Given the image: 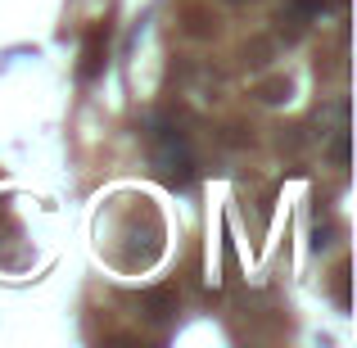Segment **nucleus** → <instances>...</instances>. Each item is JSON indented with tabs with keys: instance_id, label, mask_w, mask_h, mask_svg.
Returning a JSON list of instances; mask_svg holds the SVG:
<instances>
[{
	"instance_id": "obj_1",
	"label": "nucleus",
	"mask_w": 357,
	"mask_h": 348,
	"mask_svg": "<svg viewBox=\"0 0 357 348\" xmlns=\"http://www.w3.org/2000/svg\"><path fill=\"white\" fill-rule=\"evenodd\" d=\"M154 158H158V172H163L167 181H185V176H190V149H185V140L176 136L172 127H163L154 136Z\"/></svg>"
}]
</instances>
